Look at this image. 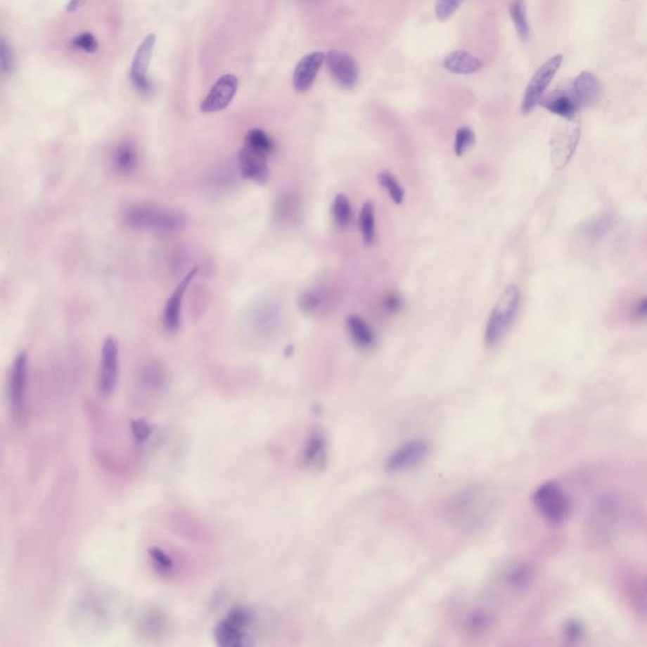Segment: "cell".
<instances>
[{
    "instance_id": "obj_32",
    "label": "cell",
    "mask_w": 647,
    "mask_h": 647,
    "mask_svg": "<svg viewBox=\"0 0 647 647\" xmlns=\"http://www.w3.org/2000/svg\"><path fill=\"white\" fill-rule=\"evenodd\" d=\"M14 66V53L6 38L0 37V77L8 76Z\"/></svg>"
},
{
    "instance_id": "obj_36",
    "label": "cell",
    "mask_w": 647,
    "mask_h": 647,
    "mask_svg": "<svg viewBox=\"0 0 647 647\" xmlns=\"http://www.w3.org/2000/svg\"><path fill=\"white\" fill-rule=\"evenodd\" d=\"M321 293L319 291H307L300 299V307L306 312H315L318 310L319 306L321 305Z\"/></svg>"
},
{
    "instance_id": "obj_30",
    "label": "cell",
    "mask_w": 647,
    "mask_h": 647,
    "mask_svg": "<svg viewBox=\"0 0 647 647\" xmlns=\"http://www.w3.org/2000/svg\"><path fill=\"white\" fill-rule=\"evenodd\" d=\"M474 141H475V136L470 128L468 127L459 128L455 136V155L458 157L463 156L473 146Z\"/></svg>"
},
{
    "instance_id": "obj_12",
    "label": "cell",
    "mask_w": 647,
    "mask_h": 647,
    "mask_svg": "<svg viewBox=\"0 0 647 647\" xmlns=\"http://www.w3.org/2000/svg\"><path fill=\"white\" fill-rule=\"evenodd\" d=\"M198 274V268H193L186 276L181 280L180 283L176 286L174 293H171L167 300L165 310H163V326L169 334L177 333L180 329L181 312H182V302L186 293L187 288L193 282L195 274Z\"/></svg>"
},
{
    "instance_id": "obj_13",
    "label": "cell",
    "mask_w": 647,
    "mask_h": 647,
    "mask_svg": "<svg viewBox=\"0 0 647 647\" xmlns=\"http://www.w3.org/2000/svg\"><path fill=\"white\" fill-rule=\"evenodd\" d=\"M155 44H156L155 34H148L142 41V44H139L134 58H133V63H132V82L142 93H148L150 90V81L147 77V70L150 66Z\"/></svg>"
},
{
    "instance_id": "obj_23",
    "label": "cell",
    "mask_w": 647,
    "mask_h": 647,
    "mask_svg": "<svg viewBox=\"0 0 647 647\" xmlns=\"http://www.w3.org/2000/svg\"><path fill=\"white\" fill-rule=\"evenodd\" d=\"M347 329L352 340L361 348H371L376 342V335L369 324L358 315H350L347 319Z\"/></svg>"
},
{
    "instance_id": "obj_26",
    "label": "cell",
    "mask_w": 647,
    "mask_h": 647,
    "mask_svg": "<svg viewBox=\"0 0 647 647\" xmlns=\"http://www.w3.org/2000/svg\"><path fill=\"white\" fill-rule=\"evenodd\" d=\"M249 148L261 152L266 156H269L274 153L276 150V144L274 139L268 136L267 133L262 129H252L247 133L245 136V144Z\"/></svg>"
},
{
    "instance_id": "obj_39",
    "label": "cell",
    "mask_w": 647,
    "mask_h": 647,
    "mask_svg": "<svg viewBox=\"0 0 647 647\" xmlns=\"http://www.w3.org/2000/svg\"><path fill=\"white\" fill-rule=\"evenodd\" d=\"M385 307H386L387 312H397L401 307V300H399V296L397 295L387 296L386 301H385Z\"/></svg>"
},
{
    "instance_id": "obj_9",
    "label": "cell",
    "mask_w": 647,
    "mask_h": 647,
    "mask_svg": "<svg viewBox=\"0 0 647 647\" xmlns=\"http://www.w3.org/2000/svg\"><path fill=\"white\" fill-rule=\"evenodd\" d=\"M119 376V348L118 342L109 336L101 348L100 359L99 392L104 397H109L117 386Z\"/></svg>"
},
{
    "instance_id": "obj_40",
    "label": "cell",
    "mask_w": 647,
    "mask_h": 647,
    "mask_svg": "<svg viewBox=\"0 0 647 647\" xmlns=\"http://www.w3.org/2000/svg\"><path fill=\"white\" fill-rule=\"evenodd\" d=\"M635 314L636 316L639 319H645V316H646L647 302L645 297H642V299L636 304Z\"/></svg>"
},
{
    "instance_id": "obj_20",
    "label": "cell",
    "mask_w": 647,
    "mask_h": 647,
    "mask_svg": "<svg viewBox=\"0 0 647 647\" xmlns=\"http://www.w3.org/2000/svg\"><path fill=\"white\" fill-rule=\"evenodd\" d=\"M137 147L132 142L119 143L112 153V167L115 172L122 176L131 174L138 166Z\"/></svg>"
},
{
    "instance_id": "obj_1",
    "label": "cell",
    "mask_w": 647,
    "mask_h": 647,
    "mask_svg": "<svg viewBox=\"0 0 647 647\" xmlns=\"http://www.w3.org/2000/svg\"><path fill=\"white\" fill-rule=\"evenodd\" d=\"M123 219L125 224L133 229L155 231L160 234L181 231L186 224V217L184 212L150 203H139L127 207Z\"/></svg>"
},
{
    "instance_id": "obj_4",
    "label": "cell",
    "mask_w": 647,
    "mask_h": 647,
    "mask_svg": "<svg viewBox=\"0 0 647 647\" xmlns=\"http://www.w3.org/2000/svg\"><path fill=\"white\" fill-rule=\"evenodd\" d=\"M532 504L542 518L551 525L564 523L572 508L570 498L556 480H548L539 485L532 494Z\"/></svg>"
},
{
    "instance_id": "obj_5",
    "label": "cell",
    "mask_w": 647,
    "mask_h": 647,
    "mask_svg": "<svg viewBox=\"0 0 647 647\" xmlns=\"http://www.w3.org/2000/svg\"><path fill=\"white\" fill-rule=\"evenodd\" d=\"M561 63H563V55H555L546 63H542L539 70L536 71L530 81L529 87H526L525 94H523V104H521L523 114H529L535 109L537 104H540L550 82L554 79L558 70L560 69Z\"/></svg>"
},
{
    "instance_id": "obj_38",
    "label": "cell",
    "mask_w": 647,
    "mask_h": 647,
    "mask_svg": "<svg viewBox=\"0 0 647 647\" xmlns=\"http://www.w3.org/2000/svg\"><path fill=\"white\" fill-rule=\"evenodd\" d=\"M132 433L138 442H143L152 434V426L146 420H136L132 423Z\"/></svg>"
},
{
    "instance_id": "obj_6",
    "label": "cell",
    "mask_w": 647,
    "mask_h": 647,
    "mask_svg": "<svg viewBox=\"0 0 647 647\" xmlns=\"http://www.w3.org/2000/svg\"><path fill=\"white\" fill-rule=\"evenodd\" d=\"M252 612L247 608H236L219 623L215 629V641L220 647H238L244 645L245 629L252 621Z\"/></svg>"
},
{
    "instance_id": "obj_18",
    "label": "cell",
    "mask_w": 647,
    "mask_h": 647,
    "mask_svg": "<svg viewBox=\"0 0 647 647\" xmlns=\"http://www.w3.org/2000/svg\"><path fill=\"white\" fill-rule=\"evenodd\" d=\"M601 85L597 77L591 74V71L580 72L577 79L572 82L570 93L575 100L579 109L591 106L599 99L601 96Z\"/></svg>"
},
{
    "instance_id": "obj_21",
    "label": "cell",
    "mask_w": 647,
    "mask_h": 647,
    "mask_svg": "<svg viewBox=\"0 0 647 647\" xmlns=\"http://www.w3.org/2000/svg\"><path fill=\"white\" fill-rule=\"evenodd\" d=\"M482 66L483 63L480 58L467 51H455L444 58V68L453 74L470 75L480 71Z\"/></svg>"
},
{
    "instance_id": "obj_24",
    "label": "cell",
    "mask_w": 647,
    "mask_h": 647,
    "mask_svg": "<svg viewBox=\"0 0 647 647\" xmlns=\"http://www.w3.org/2000/svg\"><path fill=\"white\" fill-rule=\"evenodd\" d=\"M510 14L517 34L521 41H527L530 36L529 19L525 0H513L510 6Z\"/></svg>"
},
{
    "instance_id": "obj_27",
    "label": "cell",
    "mask_w": 647,
    "mask_h": 647,
    "mask_svg": "<svg viewBox=\"0 0 647 647\" xmlns=\"http://www.w3.org/2000/svg\"><path fill=\"white\" fill-rule=\"evenodd\" d=\"M331 214H333V219L335 224L339 228H347L350 224L353 212H352L350 201L345 193L336 195L335 199L333 201V206H331Z\"/></svg>"
},
{
    "instance_id": "obj_33",
    "label": "cell",
    "mask_w": 647,
    "mask_h": 647,
    "mask_svg": "<svg viewBox=\"0 0 647 647\" xmlns=\"http://www.w3.org/2000/svg\"><path fill=\"white\" fill-rule=\"evenodd\" d=\"M464 0H436L435 13L439 20L445 22L453 17Z\"/></svg>"
},
{
    "instance_id": "obj_19",
    "label": "cell",
    "mask_w": 647,
    "mask_h": 647,
    "mask_svg": "<svg viewBox=\"0 0 647 647\" xmlns=\"http://www.w3.org/2000/svg\"><path fill=\"white\" fill-rule=\"evenodd\" d=\"M540 103L544 108L548 109L549 112L556 114L561 118H575L579 110L570 90L569 91H561V90L554 91L546 98H542Z\"/></svg>"
},
{
    "instance_id": "obj_41",
    "label": "cell",
    "mask_w": 647,
    "mask_h": 647,
    "mask_svg": "<svg viewBox=\"0 0 647 647\" xmlns=\"http://www.w3.org/2000/svg\"><path fill=\"white\" fill-rule=\"evenodd\" d=\"M82 0H70L69 4H68V12H76L79 9V6H81Z\"/></svg>"
},
{
    "instance_id": "obj_10",
    "label": "cell",
    "mask_w": 647,
    "mask_h": 647,
    "mask_svg": "<svg viewBox=\"0 0 647 647\" xmlns=\"http://www.w3.org/2000/svg\"><path fill=\"white\" fill-rule=\"evenodd\" d=\"M429 451V442L425 440L416 439L406 442L388 456L385 469L388 473H399L406 469H411L420 464L428 456Z\"/></svg>"
},
{
    "instance_id": "obj_11",
    "label": "cell",
    "mask_w": 647,
    "mask_h": 647,
    "mask_svg": "<svg viewBox=\"0 0 647 647\" xmlns=\"http://www.w3.org/2000/svg\"><path fill=\"white\" fill-rule=\"evenodd\" d=\"M485 492L480 488H472V489H464V491L456 494L450 506V515L456 521H461L466 523H474L480 517H482L483 511L487 507V499H485Z\"/></svg>"
},
{
    "instance_id": "obj_34",
    "label": "cell",
    "mask_w": 647,
    "mask_h": 647,
    "mask_svg": "<svg viewBox=\"0 0 647 647\" xmlns=\"http://www.w3.org/2000/svg\"><path fill=\"white\" fill-rule=\"evenodd\" d=\"M563 636L566 641L575 643L583 639L584 626L578 620H569L563 626Z\"/></svg>"
},
{
    "instance_id": "obj_29",
    "label": "cell",
    "mask_w": 647,
    "mask_h": 647,
    "mask_svg": "<svg viewBox=\"0 0 647 647\" xmlns=\"http://www.w3.org/2000/svg\"><path fill=\"white\" fill-rule=\"evenodd\" d=\"M378 180H380L382 187L386 188L387 193L390 195V198L392 199L393 203L395 204H402V201L404 199V188L399 185V181L395 179V176L385 171V172H380L378 174Z\"/></svg>"
},
{
    "instance_id": "obj_16",
    "label": "cell",
    "mask_w": 647,
    "mask_h": 647,
    "mask_svg": "<svg viewBox=\"0 0 647 647\" xmlns=\"http://www.w3.org/2000/svg\"><path fill=\"white\" fill-rule=\"evenodd\" d=\"M266 155L244 146L239 152V168L244 179L263 185L269 179V167Z\"/></svg>"
},
{
    "instance_id": "obj_8",
    "label": "cell",
    "mask_w": 647,
    "mask_h": 647,
    "mask_svg": "<svg viewBox=\"0 0 647 647\" xmlns=\"http://www.w3.org/2000/svg\"><path fill=\"white\" fill-rule=\"evenodd\" d=\"M27 382L28 357L23 352L15 357L9 373V404L13 416L18 418L25 415Z\"/></svg>"
},
{
    "instance_id": "obj_14",
    "label": "cell",
    "mask_w": 647,
    "mask_h": 647,
    "mask_svg": "<svg viewBox=\"0 0 647 647\" xmlns=\"http://www.w3.org/2000/svg\"><path fill=\"white\" fill-rule=\"evenodd\" d=\"M238 90V79L234 75L222 76L212 87L204 101L201 103V110L204 113H217L225 109L236 96Z\"/></svg>"
},
{
    "instance_id": "obj_35",
    "label": "cell",
    "mask_w": 647,
    "mask_h": 647,
    "mask_svg": "<svg viewBox=\"0 0 647 647\" xmlns=\"http://www.w3.org/2000/svg\"><path fill=\"white\" fill-rule=\"evenodd\" d=\"M72 44L77 50L84 51L87 53H93V52L98 50V41L89 32H85V33H81L79 36H76L74 38V41H72Z\"/></svg>"
},
{
    "instance_id": "obj_31",
    "label": "cell",
    "mask_w": 647,
    "mask_h": 647,
    "mask_svg": "<svg viewBox=\"0 0 647 647\" xmlns=\"http://www.w3.org/2000/svg\"><path fill=\"white\" fill-rule=\"evenodd\" d=\"M150 560L157 572L162 575H168L174 569V563L162 549L152 548L150 550Z\"/></svg>"
},
{
    "instance_id": "obj_2",
    "label": "cell",
    "mask_w": 647,
    "mask_h": 647,
    "mask_svg": "<svg viewBox=\"0 0 647 647\" xmlns=\"http://www.w3.org/2000/svg\"><path fill=\"white\" fill-rule=\"evenodd\" d=\"M622 515L621 497L607 492L596 498L587 518L588 535L599 542H610L616 534Z\"/></svg>"
},
{
    "instance_id": "obj_28",
    "label": "cell",
    "mask_w": 647,
    "mask_h": 647,
    "mask_svg": "<svg viewBox=\"0 0 647 647\" xmlns=\"http://www.w3.org/2000/svg\"><path fill=\"white\" fill-rule=\"evenodd\" d=\"M506 580L511 588L523 589L531 583L532 572L526 564H516L511 566L508 572H506Z\"/></svg>"
},
{
    "instance_id": "obj_25",
    "label": "cell",
    "mask_w": 647,
    "mask_h": 647,
    "mask_svg": "<svg viewBox=\"0 0 647 647\" xmlns=\"http://www.w3.org/2000/svg\"><path fill=\"white\" fill-rule=\"evenodd\" d=\"M359 231L363 242L372 245L376 239V212L372 201H367L361 207L359 214Z\"/></svg>"
},
{
    "instance_id": "obj_22",
    "label": "cell",
    "mask_w": 647,
    "mask_h": 647,
    "mask_svg": "<svg viewBox=\"0 0 647 647\" xmlns=\"http://www.w3.org/2000/svg\"><path fill=\"white\" fill-rule=\"evenodd\" d=\"M326 461V442L323 434L312 433L307 439L302 453V463L306 467H323Z\"/></svg>"
},
{
    "instance_id": "obj_17",
    "label": "cell",
    "mask_w": 647,
    "mask_h": 647,
    "mask_svg": "<svg viewBox=\"0 0 647 647\" xmlns=\"http://www.w3.org/2000/svg\"><path fill=\"white\" fill-rule=\"evenodd\" d=\"M323 63V52H312L300 60L293 72V87L296 91L305 93L312 87Z\"/></svg>"
},
{
    "instance_id": "obj_37",
    "label": "cell",
    "mask_w": 647,
    "mask_h": 647,
    "mask_svg": "<svg viewBox=\"0 0 647 647\" xmlns=\"http://www.w3.org/2000/svg\"><path fill=\"white\" fill-rule=\"evenodd\" d=\"M296 210H297V204L293 200V196L288 193L278 201V205L276 207L277 218L280 219L291 218Z\"/></svg>"
},
{
    "instance_id": "obj_15",
    "label": "cell",
    "mask_w": 647,
    "mask_h": 647,
    "mask_svg": "<svg viewBox=\"0 0 647 647\" xmlns=\"http://www.w3.org/2000/svg\"><path fill=\"white\" fill-rule=\"evenodd\" d=\"M330 74L344 89H352L358 80V66L354 58L342 51H330L326 57Z\"/></svg>"
},
{
    "instance_id": "obj_7",
    "label": "cell",
    "mask_w": 647,
    "mask_h": 647,
    "mask_svg": "<svg viewBox=\"0 0 647 647\" xmlns=\"http://www.w3.org/2000/svg\"><path fill=\"white\" fill-rule=\"evenodd\" d=\"M568 120L569 123L556 132L551 139V161L558 169L565 167L572 160L580 138V124L577 117Z\"/></svg>"
},
{
    "instance_id": "obj_3",
    "label": "cell",
    "mask_w": 647,
    "mask_h": 647,
    "mask_svg": "<svg viewBox=\"0 0 647 647\" xmlns=\"http://www.w3.org/2000/svg\"><path fill=\"white\" fill-rule=\"evenodd\" d=\"M521 304V291L516 285L506 287L501 293L485 326V340L488 347H494L510 330Z\"/></svg>"
}]
</instances>
